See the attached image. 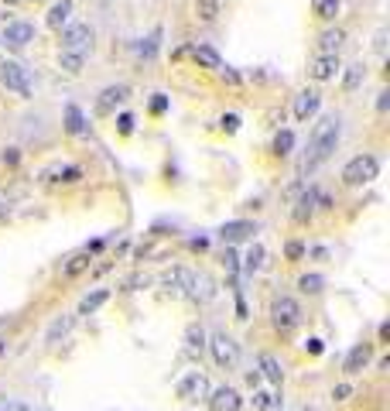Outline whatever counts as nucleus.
I'll return each instance as SVG.
<instances>
[{"label":"nucleus","mask_w":390,"mask_h":411,"mask_svg":"<svg viewBox=\"0 0 390 411\" xmlns=\"http://www.w3.org/2000/svg\"><path fill=\"white\" fill-rule=\"evenodd\" d=\"M147 110H151L154 117H161V113L168 110V97H165V93H154V100H151V106H147Z\"/></svg>","instance_id":"ea45409f"},{"label":"nucleus","mask_w":390,"mask_h":411,"mask_svg":"<svg viewBox=\"0 0 390 411\" xmlns=\"http://www.w3.org/2000/svg\"><path fill=\"white\" fill-rule=\"evenodd\" d=\"M93 268V254L90 250H79V254H72L65 264H62V281H76L79 274H86Z\"/></svg>","instance_id":"f3484780"},{"label":"nucleus","mask_w":390,"mask_h":411,"mask_svg":"<svg viewBox=\"0 0 390 411\" xmlns=\"http://www.w3.org/2000/svg\"><path fill=\"white\" fill-rule=\"evenodd\" d=\"M209 391H212V384H209V377H205V374H198V370L185 374V377L178 381V388H175V394H178L185 405H198V401H205V398H209Z\"/></svg>","instance_id":"39448f33"},{"label":"nucleus","mask_w":390,"mask_h":411,"mask_svg":"<svg viewBox=\"0 0 390 411\" xmlns=\"http://www.w3.org/2000/svg\"><path fill=\"white\" fill-rule=\"evenodd\" d=\"M189 281H192V271H189V268H172V271H165V278H161V285H165L172 295H185V292H189Z\"/></svg>","instance_id":"6ab92c4d"},{"label":"nucleus","mask_w":390,"mask_h":411,"mask_svg":"<svg viewBox=\"0 0 390 411\" xmlns=\"http://www.w3.org/2000/svg\"><path fill=\"white\" fill-rule=\"evenodd\" d=\"M219 79H223L226 86H240V83H243V79H240V72H236V69H229V66H223V69H219Z\"/></svg>","instance_id":"58836bf2"},{"label":"nucleus","mask_w":390,"mask_h":411,"mask_svg":"<svg viewBox=\"0 0 390 411\" xmlns=\"http://www.w3.org/2000/svg\"><path fill=\"white\" fill-rule=\"evenodd\" d=\"M192 302H209L212 295H216V285H212V278L205 274V271H198L192 274V281H189V292H185Z\"/></svg>","instance_id":"a211bd4d"},{"label":"nucleus","mask_w":390,"mask_h":411,"mask_svg":"<svg viewBox=\"0 0 390 411\" xmlns=\"http://www.w3.org/2000/svg\"><path fill=\"white\" fill-rule=\"evenodd\" d=\"M384 41H387V31H377V41H373V52H380V55H384V48H387Z\"/></svg>","instance_id":"49530a36"},{"label":"nucleus","mask_w":390,"mask_h":411,"mask_svg":"<svg viewBox=\"0 0 390 411\" xmlns=\"http://www.w3.org/2000/svg\"><path fill=\"white\" fill-rule=\"evenodd\" d=\"M349 394H353L349 384H336V388H332V398H336V401H349Z\"/></svg>","instance_id":"79ce46f5"},{"label":"nucleus","mask_w":390,"mask_h":411,"mask_svg":"<svg viewBox=\"0 0 390 411\" xmlns=\"http://www.w3.org/2000/svg\"><path fill=\"white\" fill-rule=\"evenodd\" d=\"M363 79H367L363 66H349V69H346V79H342V90H346V93H356V90L363 86Z\"/></svg>","instance_id":"7c9ffc66"},{"label":"nucleus","mask_w":390,"mask_h":411,"mask_svg":"<svg viewBox=\"0 0 390 411\" xmlns=\"http://www.w3.org/2000/svg\"><path fill=\"white\" fill-rule=\"evenodd\" d=\"M195 17L202 24H216L219 17V0H195Z\"/></svg>","instance_id":"c756f323"},{"label":"nucleus","mask_w":390,"mask_h":411,"mask_svg":"<svg viewBox=\"0 0 390 411\" xmlns=\"http://www.w3.org/2000/svg\"><path fill=\"white\" fill-rule=\"evenodd\" d=\"M83 66H86V52H62V59H59V69L69 76H79Z\"/></svg>","instance_id":"bb28decb"},{"label":"nucleus","mask_w":390,"mask_h":411,"mask_svg":"<svg viewBox=\"0 0 390 411\" xmlns=\"http://www.w3.org/2000/svg\"><path fill=\"white\" fill-rule=\"evenodd\" d=\"M0 353H3V343H0Z\"/></svg>","instance_id":"864d4df0"},{"label":"nucleus","mask_w":390,"mask_h":411,"mask_svg":"<svg viewBox=\"0 0 390 411\" xmlns=\"http://www.w3.org/2000/svg\"><path fill=\"white\" fill-rule=\"evenodd\" d=\"M271 322H274V329L281 336H288V332H294L301 325V305L294 302L291 295H278L271 302Z\"/></svg>","instance_id":"7ed1b4c3"},{"label":"nucleus","mask_w":390,"mask_h":411,"mask_svg":"<svg viewBox=\"0 0 390 411\" xmlns=\"http://www.w3.org/2000/svg\"><path fill=\"white\" fill-rule=\"evenodd\" d=\"M127 100H130V86H127V83L106 86V90L99 93V100H96V117H113L116 106H123Z\"/></svg>","instance_id":"6e6552de"},{"label":"nucleus","mask_w":390,"mask_h":411,"mask_svg":"<svg viewBox=\"0 0 390 411\" xmlns=\"http://www.w3.org/2000/svg\"><path fill=\"white\" fill-rule=\"evenodd\" d=\"M260 377H267L271 384H281V381H285V370H281L278 357H271V353H260Z\"/></svg>","instance_id":"393cba45"},{"label":"nucleus","mask_w":390,"mask_h":411,"mask_svg":"<svg viewBox=\"0 0 390 411\" xmlns=\"http://www.w3.org/2000/svg\"><path fill=\"white\" fill-rule=\"evenodd\" d=\"M298 288H301L305 295H318V292L325 288V278H322V274H301V278H298Z\"/></svg>","instance_id":"473e14b6"},{"label":"nucleus","mask_w":390,"mask_h":411,"mask_svg":"<svg viewBox=\"0 0 390 411\" xmlns=\"http://www.w3.org/2000/svg\"><path fill=\"white\" fill-rule=\"evenodd\" d=\"M17 161H21V151H17V148H7V151H3V165H7V168H14Z\"/></svg>","instance_id":"37998d69"},{"label":"nucleus","mask_w":390,"mask_h":411,"mask_svg":"<svg viewBox=\"0 0 390 411\" xmlns=\"http://www.w3.org/2000/svg\"><path fill=\"white\" fill-rule=\"evenodd\" d=\"M209 408L212 411H240V405H243V398H240V391L236 388H216V391H209Z\"/></svg>","instance_id":"f8f14e48"},{"label":"nucleus","mask_w":390,"mask_h":411,"mask_svg":"<svg viewBox=\"0 0 390 411\" xmlns=\"http://www.w3.org/2000/svg\"><path fill=\"white\" fill-rule=\"evenodd\" d=\"M83 179V168H76V165H52V168H45L41 172V182H62V186H72V182H79Z\"/></svg>","instance_id":"dca6fc26"},{"label":"nucleus","mask_w":390,"mask_h":411,"mask_svg":"<svg viewBox=\"0 0 390 411\" xmlns=\"http://www.w3.org/2000/svg\"><path fill=\"white\" fill-rule=\"evenodd\" d=\"M315 196H318V189H308V192L298 199V206H294V223H308V219L315 216Z\"/></svg>","instance_id":"a878e982"},{"label":"nucleus","mask_w":390,"mask_h":411,"mask_svg":"<svg viewBox=\"0 0 390 411\" xmlns=\"http://www.w3.org/2000/svg\"><path fill=\"white\" fill-rule=\"evenodd\" d=\"M65 134H72V137H83L86 134V117H83V110L79 106H65Z\"/></svg>","instance_id":"5701e85b"},{"label":"nucleus","mask_w":390,"mask_h":411,"mask_svg":"<svg viewBox=\"0 0 390 411\" xmlns=\"http://www.w3.org/2000/svg\"><path fill=\"white\" fill-rule=\"evenodd\" d=\"M387 97H390V93H387V90H384V93H380V100H377V110H380V113H384V110H387V106H390V100H387Z\"/></svg>","instance_id":"8fccbe9b"},{"label":"nucleus","mask_w":390,"mask_h":411,"mask_svg":"<svg viewBox=\"0 0 390 411\" xmlns=\"http://www.w3.org/2000/svg\"><path fill=\"white\" fill-rule=\"evenodd\" d=\"M254 408H257V411L281 408V398H274V394H267V391H257V394H254Z\"/></svg>","instance_id":"c9c22d12"},{"label":"nucleus","mask_w":390,"mask_h":411,"mask_svg":"<svg viewBox=\"0 0 390 411\" xmlns=\"http://www.w3.org/2000/svg\"><path fill=\"white\" fill-rule=\"evenodd\" d=\"M116 127H120V134H134V117L130 113H120L116 117Z\"/></svg>","instance_id":"a19ab883"},{"label":"nucleus","mask_w":390,"mask_h":411,"mask_svg":"<svg viewBox=\"0 0 390 411\" xmlns=\"http://www.w3.org/2000/svg\"><path fill=\"white\" fill-rule=\"evenodd\" d=\"M294 148V134L291 130H278V137H274V154L278 158H288Z\"/></svg>","instance_id":"72a5a7b5"},{"label":"nucleus","mask_w":390,"mask_h":411,"mask_svg":"<svg viewBox=\"0 0 390 411\" xmlns=\"http://www.w3.org/2000/svg\"><path fill=\"white\" fill-rule=\"evenodd\" d=\"M72 325H76V315H62V319H55V322L48 325V332H45V343H59V339H65V336L72 332Z\"/></svg>","instance_id":"b1692460"},{"label":"nucleus","mask_w":390,"mask_h":411,"mask_svg":"<svg viewBox=\"0 0 390 411\" xmlns=\"http://www.w3.org/2000/svg\"><path fill=\"white\" fill-rule=\"evenodd\" d=\"M106 302H110V292H106V288H96V292H90V295L79 302V315H93V312L103 308Z\"/></svg>","instance_id":"cd10ccee"},{"label":"nucleus","mask_w":390,"mask_h":411,"mask_svg":"<svg viewBox=\"0 0 390 411\" xmlns=\"http://www.w3.org/2000/svg\"><path fill=\"white\" fill-rule=\"evenodd\" d=\"M305 350H308L311 357H318V353H322L325 346H322V339H308V343H305Z\"/></svg>","instance_id":"a18cd8bd"},{"label":"nucleus","mask_w":390,"mask_h":411,"mask_svg":"<svg viewBox=\"0 0 390 411\" xmlns=\"http://www.w3.org/2000/svg\"><path fill=\"white\" fill-rule=\"evenodd\" d=\"M339 76V55H315L308 62V79L315 83H332Z\"/></svg>","instance_id":"9d476101"},{"label":"nucleus","mask_w":390,"mask_h":411,"mask_svg":"<svg viewBox=\"0 0 390 411\" xmlns=\"http://www.w3.org/2000/svg\"><path fill=\"white\" fill-rule=\"evenodd\" d=\"M219 127H223L226 134H236V130H240V117H236V113H223V117H219Z\"/></svg>","instance_id":"4c0bfd02"},{"label":"nucleus","mask_w":390,"mask_h":411,"mask_svg":"<svg viewBox=\"0 0 390 411\" xmlns=\"http://www.w3.org/2000/svg\"><path fill=\"white\" fill-rule=\"evenodd\" d=\"M226 3H229V0H226Z\"/></svg>","instance_id":"5fc2aeb1"},{"label":"nucleus","mask_w":390,"mask_h":411,"mask_svg":"<svg viewBox=\"0 0 390 411\" xmlns=\"http://www.w3.org/2000/svg\"><path fill=\"white\" fill-rule=\"evenodd\" d=\"M377 175H380V161H377V154H356V158H349L346 168H342V182L353 186V189L370 186Z\"/></svg>","instance_id":"f03ea898"},{"label":"nucleus","mask_w":390,"mask_h":411,"mask_svg":"<svg viewBox=\"0 0 390 411\" xmlns=\"http://www.w3.org/2000/svg\"><path fill=\"white\" fill-rule=\"evenodd\" d=\"M346 45V31L342 28H325L318 38H315V52L318 55H339Z\"/></svg>","instance_id":"ddd939ff"},{"label":"nucleus","mask_w":390,"mask_h":411,"mask_svg":"<svg viewBox=\"0 0 390 411\" xmlns=\"http://www.w3.org/2000/svg\"><path fill=\"white\" fill-rule=\"evenodd\" d=\"M69 17H72V0H59V3H52V10H48V28H55V31H62L65 24H69Z\"/></svg>","instance_id":"412c9836"},{"label":"nucleus","mask_w":390,"mask_h":411,"mask_svg":"<svg viewBox=\"0 0 390 411\" xmlns=\"http://www.w3.org/2000/svg\"><path fill=\"white\" fill-rule=\"evenodd\" d=\"M0 83H3L10 93H17L21 100L31 97V79H28V72H24L17 62H3V66H0Z\"/></svg>","instance_id":"0eeeda50"},{"label":"nucleus","mask_w":390,"mask_h":411,"mask_svg":"<svg viewBox=\"0 0 390 411\" xmlns=\"http://www.w3.org/2000/svg\"><path fill=\"white\" fill-rule=\"evenodd\" d=\"M318 106H322V93L318 90H301L298 97H294L291 103V113H294V120H311L315 113H318Z\"/></svg>","instance_id":"9b49d317"},{"label":"nucleus","mask_w":390,"mask_h":411,"mask_svg":"<svg viewBox=\"0 0 390 411\" xmlns=\"http://www.w3.org/2000/svg\"><path fill=\"white\" fill-rule=\"evenodd\" d=\"M205 353V332L202 325H189L185 329V357H202Z\"/></svg>","instance_id":"4be33fe9"},{"label":"nucleus","mask_w":390,"mask_h":411,"mask_svg":"<svg viewBox=\"0 0 390 411\" xmlns=\"http://www.w3.org/2000/svg\"><path fill=\"white\" fill-rule=\"evenodd\" d=\"M254 233H257V223H250V219H229V223L219 226V240L226 247L243 243V240H254Z\"/></svg>","instance_id":"1a4fd4ad"},{"label":"nucleus","mask_w":390,"mask_h":411,"mask_svg":"<svg viewBox=\"0 0 390 411\" xmlns=\"http://www.w3.org/2000/svg\"><path fill=\"white\" fill-rule=\"evenodd\" d=\"M377 339H380V343H390V322H380V329H377Z\"/></svg>","instance_id":"de8ad7c7"},{"label":"nucleus","mask_w":390,"mask_h":411,"mask_svg":"<svg viewBox=\"0 0 390 411\" xmlns=\"http://www.w3.org/2000/svg\"><path fill=\"white\" fill-rule=\"evenodd\" d=\"M247 384L257 388V384H260V370H250V374H247Z\"/></svg>","instance_id":"09e8293b"},{"label":"nucleus","mask_w":390,"mask_h":411,"mask_svg":"<svg viewBox=\"0 0 390 411\" xmlns=\"http://www.w3.org/2000/svg\"><path fill=\"white\" fill-rule=\"evenodd\" d=\"M192 59H195V66H198V69H209V72H219V69H223L219 52H216V48H209V45H195Z\"/></svg>","instance_id":"aec40b11"},{"label":"nucleus","mask_w":390,"mask_h":411,"mask_svg":"<svg viewBox=\"0 0 390 411\" xmlns=\"http://www.w3.org/2000/svg\"><path fill=\"white\" fill-rule=\"evenodd\" d=\"M205 346H209V353H212V360H216V367H219V370H236V363H240V346H236V339H233V336L216 332Z\"/></svg>","instance_id":"20e7f679"},{"label":"nucleus","mask_w":390,"mask_h":411,"mask_svg":"<svg viewBox=\"0 0 390 411\" xmlns=\"http://www.w3.org/2000/svg\"><path fill=\"white\" fill-rule=\"evenodd\" d=\"M339 137H342L339 117H336V113L322 117V120L311 127V134H308V148H305V158H301V175H308V172H315L318 165H325V161L332 158V151L339 148Z\"/></svg>","instance_id":"f257e3e1"},{"label":"nucleus","mask_w":390,"mask_h":411,"mask_svg":"<svg viewBox=\"0 0 390 411\" xmlns=\"http://www.w3.org/2000/svg\"><path fill=\"white\" fill-rule=\"evenodd\" d=\"M7 3H17V0H7Z\"/></svg>","instance_id":"603ef678"},{"label":"nucleus","mask_w":390,"mask_h":411,"mask_svg":"<svg viewBox=\"0 0 390 411\" xmlns=\"http://www.w3.org/2000/svg\"><path fill=\"white\" fill-rule=\"evenodd\" d=\"M158 38H161V31H154L151 38H144V41L137 45V55H141L144 62H151V59L158 55Z\"/></svg>","instance_id":"f704fd0d"},{"label":"nucleus","mask_w":390,"mask_h":411,"mask_svg":"<svg viewBox=\"0 0 390 411\" xmlns=\"http://www.w3.org/2000/svg\"><path fill=\"white\" fill-rule=\"evenodd\" d=\"M264 261H267V250H264L260 243H254V247L247 250V257H243V271H247V274H254V271H260V268H264Z\"/></svg>","instance_id":"c85d7f7f"},{"label":"nucleus","mask_w":390,"mask_h":411,"mask_svg":"<svg viewBox=\"0 0 390 411\" xmlns=\"http://www.w3.org/2000/svg\"><path fill=\"white\" fill-rule=\"evenodd\" d=\"M373 360V343H356L353 350H349V357H346V363H342V370L353 377V374H360V370H367V363Z\"/></svg>","instance_id":"4468645a"},{"label":"nucleus","mask_w":390,"mask_h":411,"mask_svg":"<svg viewBox=\"0 0 390 411\" xmlns=\"http://www.w3.org/2000/svg\"><path fill=\"white\" fill-rule=\"evenodd\" d=\"M311 257H318V261H325V257H329V250H325V247H315V250H311Z\"/></svg>","instance_id":"3c124183"},{"label":"nucleus","mask_w":390,"mask_h":411,"mask_svg":"<svg viewBox=\"0 0 390 411\" xmlns=\"http://www.w3.org/2000/svg\"><path fill=\"white\" fill-rule=\"evenodd\" d=\"M339 10H342V0H315V14L322 21H336Z\"/></svg>","instance_id":"2f4dec72"},{"label":"nucleus","mask_w":390,"mask_h":411,"mask_svg":"<svg viewBox=\"0 0 390 411\" xmlns=\"http://www.w3.org/2000/svg\"><path fill=\"white\" fill-rule=\"evenodd\" d=\"M223 264H226V271H229V274H236V268H240V264H236V254H233L229 247H226V254H223Z\"/></svg>","instance_id":"c03bdc74"},{"label":"nucleus","mask_w":390,"mask_h":411,"mask_svg":"<svg viewBox=\"0 0 390 411\" xmlns=\"http://www.w3.org/2000/svg\"><path fill=\"white\" fill-rule=\"evenodd\" d=\"M93 45V28L76 21V24H65L62 28V52H86Z\"/></svg>","instance_id":"423d86ee"},{"label":"nucleus","mask_w":390,"mask_h":411,"mask_svg":"<svg viewBox=\"0 0 390 411\" xmlns=\"http://www.w3.org/2000/svg\"><path fill=\"white\" fill-rule=\"evenodd\" d=\"M3 41H7L10 48H24L28 41H34V24H28V21H10L7 31H3Z\"/></svg>","instance_id":"2eb2a0df"},{"label":"nucleus","mask_w":390,"mask_h":411,"mask_svg":"<svg viewBox=\"0 0 390 411\" xmlns=\"http://www.w3.org/2000/svg\"><path fill=\"white\" fill-rule=\"evenodd\" d=\"M305 254H308V250H305L301 240H288V243H285V257H288V261H301Z\"/></svg>","instance_id":"e433bc0d"}]
</instances>
